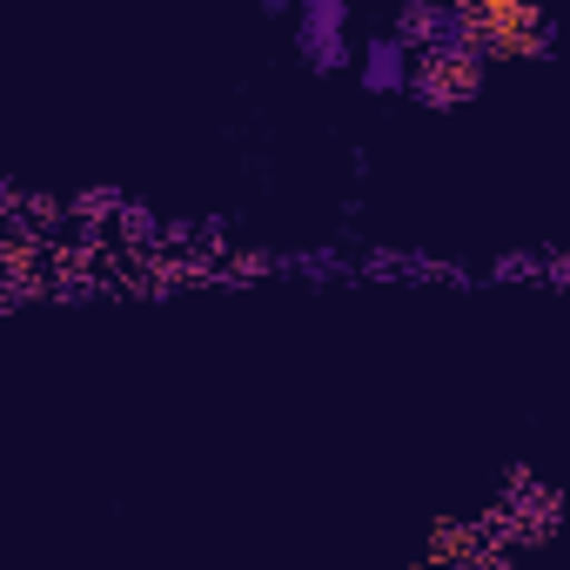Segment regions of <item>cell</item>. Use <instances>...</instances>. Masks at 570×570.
Returning a JSON list of instances; mask_svg holds the SVG:
<instances>
[{
	"mask_svg": "<svg viewBox=\"0 0 570 570\" xmlns=\"http://www.w3.org/2000/svg\"><path fill=\"white\" fill-rule=\"evenodd\" d=\"M296 55L309 75H343L363 61V48L350 41V0H303L296 8Z\"/></svg>",
	"mask_w": 570,
	"mask_h": 570,
	"instance_id": "1",
	"label": "cell"
},
{
	"mask_svg": "<svg viewBox=\"0 0 570 570\" xmlns=\"http://www.w3.org/2000/svg\"><path fill=\"white\" fill-rule=\"evenodd\" d=\"M476 81H483V61H463V55H423L410 95L430 101V108H456V101L476 95Z\"/></svg>",
	"mask_w": 570,
	"mask_h": 570,
	"instance_id": "2",
	"label": "cell"
},
{
	"mask_svg": "<svg viewBox=\"0 0 570 570\" xmlns=\"http://www.w3.org/2000/svg\"><path fill=\"white\" fill-rule=\"evenodd\" d=\"M356 81H363V95H410L416 55H410L396 35H370V41H363V61H356Z\"/></svg>",
	"mask_w": 570,
	"mask_h": 570,
	"instance_id": "3",
	"label": "cell"
}]
</instances>
